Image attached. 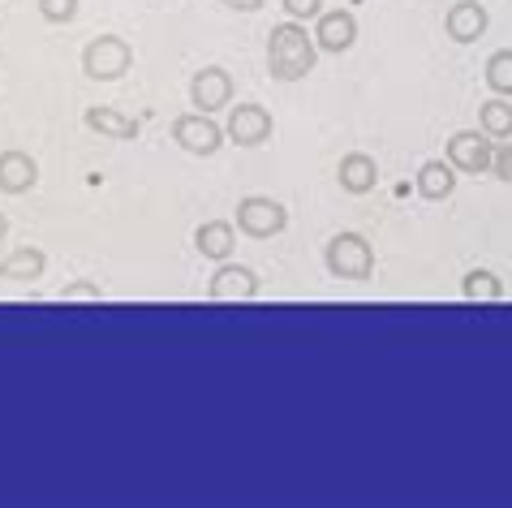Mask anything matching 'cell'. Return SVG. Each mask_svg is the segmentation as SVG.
<instances>
[{"label": "cell", "instance_id": "1", "mask_svg": "<svg viewBox=\"0 0 512 508\" xmlns=\"http://www.w3.org/2000/svg\"><path fill=\"white\" fill-rule=\"evenodd\" d=\"M319 61V44L306 35L302 22H280L267 35V74L276 82H302Z\"/></svg>", "mask_w": 512, "mask_h": 508}, {"label": "cell", "instance_id": "2", "mask_svg": "<svg viewBox=\"0 0 512 508\" xmlns=\"http://www.w3.org/2000/svg\"><path fill=\"white\" fill-rule=\"evenodd\" d=\"M323 263L336 280H366L375 272V250L362 233H336L323 246Z\"/></svg>", "mask_w": 512, "mask_h": 508}, {"label": "cell", "instance_id": "3", "mask_svg": "<svg viewBox=\"0 0 512 508\" xmlns=\"http://www.w3.org/2000/svg\"><path fill=\"white\" fill-rule=\"evenodd\" d=\"M134 69V48L121 35H99L82 48V74L91 82H117Z\"/></svg>", "mask_w": 512, "mask_h": 508}, {"label": "cell", "instance_id": "4", "mask_svg": "<svg viewBox=\"0 0 512 508\" xmlns=\"http://www.w3.org/2000/svg\"><path fill=\"white\" fill-rule=\"evenodd\" d=\"M284 224H289V211H284V203L267 199V194H246L237 203V229L254 237V242H267V237L284 233Z\"/></svg>", "mask_w": 512, "mask_h": 508}, {"label": "cell", "instance_id": "5", "mask_svg": "<svg viewBox=\"0 0 512 508\" xmlns=\"http://www.w3.org/2000/svg\"><path fill=\"white\" fill-rule=\"evenodd\" d=\"M224 138L229 134H224V125L211 121V112H186L173 121V143L190 155H203V160H211L224 147Z\"/></svg>", "mask_w": 512, "mask_h": 508}, {"label": "cell", "instance_id": "6", "mask_svg": "<svg viewBox=\"0 0 512 508\" xmlns=\"http://www.w3.org/2000/svg\"><path fill=\"white\" fill-rule=\"evenodd\" d=\"M444 160L457 168V173H469V177H482V173H491V160H495V147H491V138L482 134V130H457L448 138V151H444Z\"/></svg>", "mask_w": 512, "mask_h": 508}, {"label": "cell", "instance_id": "7", "mask_svg": "<svg viewBox=\"0 0 512 508\" xmlns=\"http://www.w3.org/2000/svg\"><path fill=\"white\" fill-rule=\"evenodd\" d=\"M276 130V121H272V112H267L263 104H237L229 112V121H224V134H229V143L233 147H263L267 138H272Z\"/></svg>", "mask_w": 512, "mask_h": 508}, {"label": "cell", "instance_id": "8", "mask_svg": "<svg viewBox=\"0 0 512 508\" xmlns=\"http://www.w3.org/2000/svg\"><path fill=\"white\" fill-rule=\"evenodd\" d=\"M190 104L194 112H220L233 104V74L220 65H207L190 78Z\"/></svg>", "mask_w": 512, "mask_h": 508}, {"label": "cell", "instance_id": "9", "mask_svg": "<svg viewBox=\"0 0 512 508\" xmlns=\"http://www.w3.org/2000/svg\"><path fill=\"white\" fill-rule=\"evenodd\" d=\"M315 44L327 56L349 52L353 44H358V22H353V13L349 9H323L315 18Z\"/></svg>", "mask_w": 512, "mask_h": 508}, {"label": "cell", "instance_id": "10", "mask_svg": "<svg viewBox=\"0 0 512 508\" xmlns=\"http://www.w3.org/2000/svg\"><path fill=\"white\" fill-rule=\"evenodd\" d=\"M487 26H491V18H487V9L478 5V0H457V5L448 9V18H444V31H448V39L452 44H478L482 35H487Z\"/></svg>", "mask_w": 512, "mask_h": 508}, {"label": "cell", "instance_id": "11", "mask_svg": "<svg viewBox=\"0 0 512 508\" xmlns=\"http://www.w3.org/2000/svg\"><path fill=\"white\" fill-rule=\"evenodd\" d=\"M207 293L216 302H250L254 293H259V276H254L250 267H241V263H220V272L211 276Z\"/></svg>", "mask_w": 512, "mask_h": 508}, {"label": "cell", "instance_id": "12", "mask_svg": "<svg viewBox=\"0 0 512 508\" xmlns=\"http://www.w3.org/2000/svg\"><path fill=\"white\" fill-rule=\"evenodd\" d=\"M39 181V164L26 151H0V194H26Z\"/></svg>", "mask_w": 512, "mask_h": 508}, {"label": "cell", "instance_id": "13", "mask_svg": "<svg viewBox=\"0 0 512 508\" xmlns=\"http://www.w3.org/2000/svg\"><path fill=\"white\" fill-rule=\"evenodd\" d=\"M336 181H340V190L345 194H371L375 181H379V164L371 160V155H362V151H349L345 160H340V168H336Z\"/></svg>", "mask_w": 512, "mask_h": 508}, {"label": "cell", "instance_id": "14", "mask_svg": "<svg viewBox=\"0 0 512 508\" xmlns=\"http://www.w3.org/2000/svg\"><path fill=\"white\" fill-rule=\"evenodd\" d=\"M194 246L211 263H229L233 259V246H237V229H233L229 220H207L203 229L194 233Z\"/></svg>", "mask_w": 512, "mask_h": 508}, {"label": "cell", "instance_id": "15", "mask_svg": "<svg viewBox=\"0 0 512 508\" xmlns=\"http://www.w3.org/2000/svg\"><path fill=\"white\" fill-rule=\"evenodd\" d=\"M418 194L431 203H444L457 194V168H452L448 160H426L418 168Z\"/></svg>", "mask_w": 512, "mask_h": 508}, {"label": "cell", "instance_id": "16", "mask_svg": "<svg viewBox=\"0 0 512 508\" xmlns=\"http://www.w3.org/2000/svg\"><path fill=\"white\" fill-rule=\"evenodd\" d=\"M82 121H87L95 134L117 138V143H134L138 138V121L125 117V112H117V108H87L82 112Z\"/></svg>", "mask_w": 512, "mask_h": 508}, {"label": "cell", "instance_id": "17", "mask_svg": "<svg viewBox=\"0 0 512 508\" xmlns=\"http://www.w3.org/2000/svg\"><path fill=\"white\" fill-rule=\"evenodd\" d=\"M48 272V254L35 250V246H22L13 250L5 263H0V280H22V285H31V280H39Z\"/></svg>", "mask_w": 512, "mask_h": 508}, {"label": "cell", "instance_id": "18", "mask_svg": "<svg viewBox=\"0 0 512 508\" xmlns=\"http://www.w3.org/2000/svg\"><path fill=\"white\" fill-rule=\"evenodd\" d=\"M461 298L474 302V306H491V302L504 298V285L495 272H487V267H474V272H465V280H461Z\"/></svg>", "mask_w": 512, "mask_h": 508}, {"label": "cell", "instance_id": "19", "mask_svg": "<svg viewBox=\"0 0 512 508\" xmlns=\"http://www.w3.org/2000/svg\"><path fill=\"white\" fill-rule=\"evenodd\" d=\"M478 130L487 134V138H495V143H508L512 138V100H487L478 108Z\"/></svg>", "mask_w": 512, "mask_h": 508}, {"label": "cell", "instance_id": "20", "mask_svg": "<svg viewBox=\"0 0 512 508\" xmlns=\"http://www.w3.org/2000/svg\"><path fill=\"white\" fill-rule=\"evenodd\" d=\"M487 87L500 95V100H512V48H500V52H491L487 56Z\"/></svg>", "mask_w": 512, "mask_h": 508}, {"label": "cell", "instance_id": "21", "mask_svg": "<svg viewBox=\"0 0 512 508\" xmlns=\"http://www.w3.org/2000/svg\"><path fill=\"white\" fill-rule=\"evenodd\" d=\"M39 18L52 26H69L78 18V0H39Z\"/></svg>", "mask_w": 512, "mask_h": 508}, {"label": "cell", "instance_id": "22", "mask_svg": "<svg viewBox=\"0 0 512 508\" xmlns=\"http://www.w3.org/2000/svg\"><path fill=\"white\" fill-rule=\"evenodd\" d=\"M284 13H289L293 22H315L323 13V0H280Z\"/></svg>", "mask_w": 512, "mask_h": 508}, {"label": "cell", "instance_id": "23", "mask_svg": "<svg viewBox=\"0 0 512 508\" xmlns=\"http://www.w3.org/2000/svg\"><path fill=\"white\" fill-rule=\"evenodd\" d=\"M61 298L65 302H99L104 293H99V285H91V280H74V285L61 289Z\"/></svg>", "mask_w": 512, "mask_h": 508}, {"label": "cell", "instance_id": "24", "mask_svg": "<svg viewBox=\"0 0 512 508\" xmlns=\"http://www.w3.org/2000/svg\"><path fill=\"white\" fill-rule=\"evenodd\" d=\"M491 173L504 181V186H512V138L508 143L495 147V160H491Z\"/></svg>", "mask_w": 512, "mask_h": 508}, {"label": "cell", "instance_id": "25", "mask_svg": "<svg viewBox=\"0 0 512 508\" xmlns=\"http://www.w3.org/2000/svg\"><path fill=\"white\" fill-rule=\"evenodd\" d=\"M224 9H237V13H259L263 9V0H220Z\"/></svg>", "mask_w": 512, "mask_h": 508}, {"label": "cell", "instance_id": "26", "mask_svg": "<svg viewBox=\"0 0 512 508\" xmlns=\"http://www.w3.org/2000/svg\"><path fill=\"white\" fill-rule=\"evenodd\" d=\"M5 233H9V220H5V216H0V242H5Z\"/></svg>", "mask_w": 512, "mask_h": 508}]
</instances>
